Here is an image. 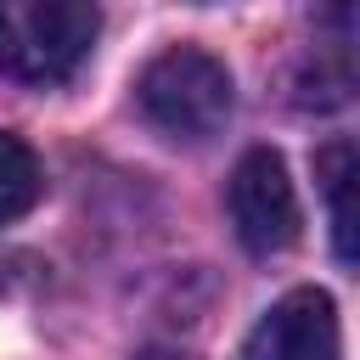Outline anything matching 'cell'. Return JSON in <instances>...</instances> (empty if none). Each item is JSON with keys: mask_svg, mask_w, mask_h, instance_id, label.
Instances as JSON below:
<instances>
[{"mask_svg": "<svg viewBox=\"0 0 360 360\" xmlns=\"http://www.w3.org/2000/svg\"><path fill=\"white\" fill-rule=\"evenodd\" d=\"M315 174H321L326 214H332V248H338L343 264H354V208H349V191H354V146L349 141H332L315 158Z\"/></svg>", "mask_w": 360, "mask_h": 360, "instance_id": "cell-5", "label": "cell"}, {"mask_svg": "<svg viewBox=\"0 0 360 360\" xmlns=\"http://www.w3.org/2000/svg\"><path fill=\"white\" fill-rule=\"evenodd\" d=\"M39 191H45V174H39L34 146L0 129V225L22 219V214L39 202Z\"/></svg>", "mask_w": 360, "mask_h": 360, "instance_id": "cell-6", "label": "cell"}, {"mask_svg": "<svg viewBox=\"0 0 360 360\" xmlns=\"http://www.w3.org/2000/svg\"><path fill=\"white\" fill-rule=\"evenodd\" d=\"M338 354H343V326H338V304L321 287H292L287 298H276L242 343V360H338Z\"/></svg>", "mask_w": 360, "mask_h": 360, "instance_id": "cell-4", "label": "cell"}, {"mask_svg": "<svg viewBox=\"0 0 360 360\" xmlns=\"http://www.w3.org/2000/svg\"><path fill=\"white\" fill-rule=\"evenodd\" d=\"M135 360H191V354H180V349H163V343H152V349H141Z\"/></svg>", "mask_w": 360, "mask_h": 360, "instance_id": "cell-7", "label": "cell"}, {"mask_svg": "<svg viewBox=\"0 0 360 360\" xmlns=\"http://www.w3.org/2000/svg\"><path fill=\"white\" fill-rule=\"evenodd\" d=\"M101 11L84 0H0V73L17 84H62L84 68Z\"/></svg>", "mask_w": 360, "mask_h": 360, "instance_id": "cell-2", "label": "cell"}, {"mask_svg": "<svg viewBox=\"0 0 360 360\" xmlns=\"http://www.w3.org/2000/svg\"><path fill=\"white\" fill-rule=\"evenodd\" d=\"M231 225H236V242L259 259L270 253H287L298 242V191L287 180V163L281 152L270 146H253L242 152V163L231 169Z\"/></svg>", "mask_w": 360, "mask_h": 360, "instance_id": "cell-3", "label": "cell"}, {"mask_svg": "<svg viewBox=\"0 0 360 360\" xmlns=\"http://www.w3.org/2000/svg\"><path fill=\"white\" fill-rule=\"evenodd\" d=\"M135 101H141V112L158 135L197 146V141H214L231 124L236 90H231V73H225L219 56H208L197 45H169L141 68Z\"/></svg>", "mask_w": 360, "mask_h": 360, "instance_id": "cell-1", "label": "cell"}]
</instances>
